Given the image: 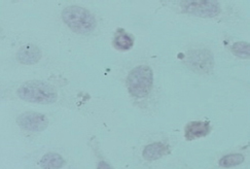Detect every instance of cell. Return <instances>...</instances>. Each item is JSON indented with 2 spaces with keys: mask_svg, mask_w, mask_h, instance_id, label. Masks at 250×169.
Segmentation results:
<instances>
[{
  "mask_svg": "<svg viewBox=\"0 0 250 169\" xmlns=\"http://www.w3.org/2000/svg\"><path fill=\"white\" fill-rule=\"evenodd\" d=\"M65 165V160L59 154L47 153L41 160V166L43 169H61Z\"/></svg>",
  "mask_w": 250,
  "mask_h": 169,
  "instance_id": "10",
  "label": "cell"
},
{
  "mask_svg": "<svg viewBox=\"0 0 250 169\" xmlns=\"http://www.w3.org/2000/svg\"><path fill=\"white\" fill-rule=\"evenodd\" d=\"M244 161V157L241 154H230L227 155L220 159L219 165L224 168H229L234 167L239 164H241Z\"/></svg>",
  "mask_w": 250,
  "mask_h": 169,
  "instance_id": "12",
  "label": "cell"
},
{
  "mask_svg": "<svg viewBox=\"0 0 250 169\" xmlns=\"http://www.w3.org/2000/svg\"><path fill=\"white\" fill-rule=\"evenodd\" d=\"M42 51L40 50L38 46L34 44H26L19 50L17 59L22 64L31 65L40 61L42 59Z\"/></svg>",
  "mask_w": 250,
  "mask_h": 169,
  "instance_id": "7",
  "label": "cell"
},
{
  "mask_svg": "<svg viewBox=\"0 0 250 169\" xmlns=\"http://www.w3.org/2000/svg\"><path fill=\"white\" fill-rule=\"evenodd\" d=\"M62 19L72 31L80 34L91 33L97 25L95 17L88 9L75 5L64 8Z\"/></svg>",
  "mask_w": 250,
  "mask_h": 169,
  "instance_id": "2",
  "label": "cell"
},
{
  "mask_svg": "<svg viewBox=\"0 0 250 169\" xmlns=\"http://www.w3.org/2000/svg\"><path fill=\"white\" fill-rule=\"evenodd\" d=\"M97 169H112V167L109 164H107L106 162L100 161L99 164H98V168Z\"/></svg>",
  "mask_w": 250,
  "mask_h": 169,
  "instance_id": "14",
  "label": "cell"
},
{
  "mask_svg": "<svg viewBox=\"0 0 250 169\" xmlns=\"http://www.w3.org/2000/svg\"><path fill=\"white\" fill-rule=\"evenodd\" d=\"M182 11L202 18H213L220 13V5L217 1H184L181 3Z\"/></svg>",
  "mask_w": 250,
  "mask_h": 169,
  "instance_id": "4",
  "label": "cell"
},
{
  "mask_svg": "<svg viewBox=\"0 0 250 169\" xmlns=\"http://www.w3.org/2000/svg\"><path fill=\"white\" fill-rule=\"evenodd\" d=\"M113 43L117 49L121 51H127L133 46L134 40L132 39V36L130 34H128L124 29H122V28H120V29H118L117 33H115Z\"/></svg>",
  "mask_w": 250,
  "mask_h": 169,
  "instance_id": "11",
  "label": "cell"
},
{
  "mask_svg": "<svg viewBox=\"0 0 250 169\" xmlns=\"http://www.w3.org/2000/svg\"><path fill=\"white\" fill-rule=\"evenodd\" d=\"M153 84V73L149 66L139 65L133 68L128 77V89L131 95L142 98L147 96Z\"/></svg>",
  "mask_w": 250,
  "mask_h": 169,
  "instance_id": "3",
  "label": "cell"
},
{
  "mask_svg": "<svg viewBox=\"0 0 250 169\" xmlns=\"http://www.w3.org/2000/svg\"><path fill=\"white\" fill-rule=\"evenodd\" d=\"M210 122L208 121H194L188 124L186 128V138L188 140H194L196 138L204 137L210 132Z\"/></svg>",
  "mask_w": 250,
  "mask_h": 169,
  "instance_id": "8",
  "label": "cell"
},
{
  "mask_svg": "<svg viewBox=\"0 0 250 169\" xmlns=\"http://www.w3.org/2000/svg\"><path fill=\"white\" fill-rule=\"evenodd\" d=\"M17 93L24 101L41 105H51L58 98V93L52 84L42 81L27 82L19 88Z\"/></svg>",
  "mask_w": 250,
  "mask_h": 169,
  "instance_id": "1",
  "label": "cell"
},
{
  "mask_svg": "<svg viewBox=\"0 0 250 169\" xmlns=\"http://www.w3.org/2000/svg\"><path fill=\"white\" fill-rule=\"evenodd\" d=\"M169 152L170 149L167 145L163 143H153L144 148L143 158L147 161L158 160V159L162 158L163 156L169 154Z\"/></svg>",
  "mask_w": 250,
  "mask_h": 169,
  "instance_id": "9",
  "label": "cell"
},
{
  "mask_svg": "<svg viewBox=\"0 0 250 169\" xmlns=\"http://www.w3.org/2000/svg\"><path fill=\"white\" fill-rule=\"evenodd\" d=\"M187 63L197 72H208L213 67V57L207 50H196L188 54Z\"/></svg>",
  "mask_w": 250,
  "mask_h": 169,
  "instance_id": "5",
  "label": "cell"
},
{
  "mask_svg": "<svg viewBox=\"0 0 250 169\" xmlns=\"http://www.w3.org/2000/svg\"><path fill=\"white\" fill-rule=\"evenodd\" d=\"M232 52L240 58L247 59L250 56V45L245 42H238L232 45Z\"/></svg>",
  "mask_w": 250,
  "mask_h": 169,
  "instance_id": "13",
  "label": "cell"
},
{
  "mask_svg": "<svg viewBox=\"0 0 250 169\" xmlns=\"http://www.w3.org/2000/svg\"><path fill=\"white\" fill-rule=\"evenodd\" d=\"M18 125L21 128L33 132L44 130L49 125V120L42 114H37V112H26L21 115L17 120Z\"/></svg>",
  "mask_w": 250,
  "mask_h": 169,
  "instance_id": "6",
  "label": "cell"
}]
</instances>
